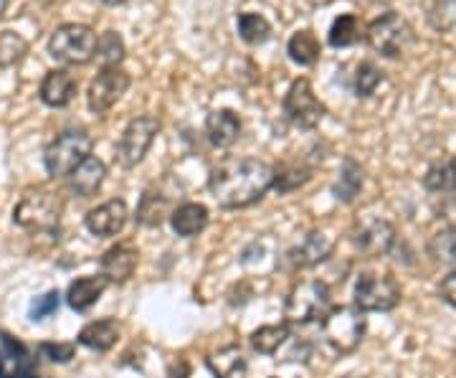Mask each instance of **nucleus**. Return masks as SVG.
I'll use <instances>...</instances> for the list:
<instances>
[{
	"mask_svg": "<svg viewBox=\"0 0 456 378\" xmlns=\"http://www.w3.org/2000/svg\"><path fill=\"white\" fill-rule=\"evenodd\" d=\"M104 5H122V3H127V0H102Z\"/></svg>",
	"mask_w": 456,
	"mask_h": 378,
	"instance_id": "obj_41",
	"label": "nucleus"
},
{
	"mask_svg": "<svg viewBox=\"0 0 456 378\" xmlns=\"http://www.w3.org/2000/svg\"><path fill=\"white\" fill-rule=\"evenodd\" d=\"M127 216H130L127 214V203L122 198H112V201L102 203L97 209H92L86 214V218H84V224H86V229L92 231L94 236L107 239V236H117L119 231L125 229Z\"/></svg>",
	"mask_w": 456,
	"mask_h": 378,
	"instance_id": "obj_14",
	"label": "nucleus"
},
{
	"mask_svg": "<svg viewBox=\"0 0 456 378\" xmlns=\"http://www.w3.org/2000/svg\"><path fill=\"white\" fill-rule=\"evenodd\" d=\"M365 315L358 308H330V313L322 317V338L335 353H353L365 338Z\"/></svg>",
	"mask_w": 456,
	"mask_h": 378,
	"instance_id": "obj_6",
	"label": "nucleus"
},
{
	"mask_svg": "<svg viewBox=\"0 0 456 378\" xmlns=\"http://www.w3.org/2000/svg\"><path fill=\"white\" fill-rule=\"evenodd\" d=\"M454 158H456V155H454Z\"/></svg>",
	"mask_w": 456,
	"mask_h": 378,
	"instance_id": "obj_42",
	"label": "nucleus"
},
{
	"mask_svg": "<svg viewBox=\"0 0 456 378\" xmlns=\"http://www.w3.org/2000/svg\"><path fill=\"white\" fill-rule=\"evenodd\" d=\"M127 89H130V74L119 66H104L94 77V82L89 84L86 104L94 115H104L122 99Z\"/></svg>",
	"mask_w": 456,
	"mask_h": 378,
	"instance_id": "obj_11",
	"label": "nucleus"
},
{
	"mask_svg": "<svg viewBox=\"0 0 456 378\" xmlns=\"http://www.w3.org/2000/svg\"><path fill=\"white\" fill-rule=\"evenodd\" d=\"M292 338L289 325H264V328L254 330L251 335V348L261 353V356H277L279 348L287 346V341Z\"/></svg>",
	"mask_w": 456,
	"mask_h": 378,
	"instance_id": "obj_25",
	"label": "nucleus"
},
{
	"mask_svg": "<svg viewBox=\"0 0 456 378\" xmlns=\"http://www.w3.org/2000/svg\"><path fill=\"white\" fill-rule=\"evenodd\" d=\"M272 181L274 168L259 158H226L211 170L208 191L221 209H246L264 198Z\"/></svg>",
	"mask_w": 456,
	"mask_h": 378,
	"instance_id": "obj_1",
	"label": "nucleus"
},
{
	"mask_svg": "<svg viewBox=\"0 0 456 378\" xmlns=\"http://www.w3.org/2000/svg\"><path fill=\"white\" fill-rule=\"evenodd\" d=\"M362 191V168L353 158H345L340 168V178L332 185V193L342 203H353Z\"/></svg>",
	"mask_w": 456,
	"mask_h": 378,
	"instance_id": "obj_24",
	"label": "nucleus"
},
{
	"mask_svg": "<svg viewBox=\"0 0 456 378\" xmlns=\"http://www.w3.org/2000/svg\"><path fill=\"white\" fill-rule=\"evenodd\" d=\"M353 244L358 249L360 254L365 257H380V254H388L395 247V229H393L391 221L386 218H370L365 224H358L353 234H350Z\"/></svg>",
	"mask_w": 456,
	"mask_h": 378,
	"instance_id": "obj_12",
	"label": "nucleus"
},
{
	"mask_svg": "<svg viewBox=\"0 0 456 378\" xmlns=\"http://www.w3.org/2000/svg\"><path fill=\"white\" fill-rule=\"evenodd\" d=\"M424 188L431 193H456V158L431 165L424 176Z\"/></svg>",
	"mask_w": 456,
	"mask_h": 378,
	"instance_id": "obj_27",
	"label": "nucleus"
},
{
	"mask_svg": "<svg viewBox=\"0 0 456 378\" xmlns=\"http://www.w3.org/2000/svg\"><path fill=\"white\" fill-rule=\"evenodd\" d=\"M0 378H36V358L20 341L0 335Z\"/></svg>",
	"mask_w": 456,
	"mask_h": 378,
	"instance_id": "obj_13",
	"label": "nucleus"
},
{
	"mask_svg": "<svg viewBox=\"0 0 456 378\" xmlns=\"http://www.w3.org/2000/svg\"><path fill=\"white\" fill-rule=\"evenodd\" d=\"M312 178V170L307 165H281L274 170V181L272 188H277L279 193H292L297 188H302Z\"/></svg>",
	"mask_w": 456,
	"mask_h": 378,
	"instance_id": "obj_30",
	"label": "nucleus"
},
{
	"mask_svg": "<svg viewBox=\"0 0 456 378\" xmlns=\"http://www.w3.org/2000/svg\"><path fill=\"white\" fill-rule=\"evenodd\" d=\"M439 295L444 297V302H449V305L456 310V269L454 272H449V275L441 280Z\"/></svg>",
	"mask_w": 456,
	"mask_h": 378,
	"instance_id": "obj_38",
	"label": "nucleus"
},
{
	"mask_svg": "<svg viewBox=\"0 0 456 378\" xmlns=\"http://www.w3.org/2000/svg\"><path fill=\"white\" fill-rule=\"evenodd\" d=\"M170 224L178 236H185V239L198 236L208 226V209L203 203H183L170 214Z\"/></svg>",
	"mask_w": 456,
	"mask_h": 378,
	"instance_id": "obj_21",
	"label": "nucleus"
},
{
	"mask_svg": "<svg viewBox=\"0 0 456 378\" xmlns=\"http://www.w3.org/2000/svg\"><path fill=\"white\" fill-rule=\"evenodd\" d=\"M49 53L66 66H84L97 56V33L84 23H64L49 38Z\"/></svg>",
	"mask_w": 456,
	"mask_h": 378,
	"instance_id": "obj_5",
	"label": "nucleus"
},
{
	"mask_svg": "<svg viewBox=\"0 0 456 378\" xmlns=\"http://www.w3.org/2000/svg\"><path fill=\"white\" fill-rule=\"evenodd\" d=\"M332 308V292L325 280H302L289 290L284 300V323L292 325H310L322 320Z\"/></svg>",
	"mask_w": 456,
	"mask_h": 378,
	"instance_id": "obj_2",
	"label": "nucleus"
},
{
	"mask_svg": "<svg viewBox=\"0 0 456 378\" xmlns=\"http://www.w3.org/2000/svg\"><path fill=\"white\" fill-rule=\"evenodd\" d=\"M287 51H289V59H292L294 64L299 66H312L320 62V53H322V49H320V41H317V36L312 31H299L294 33L292 38H289V46H287Z\"/></svg>",
	"mask_w": 456,
	"mask_h": 378,
	"instance_id": "obj_28",
	"label": "nucleus"
},
{
	"mask_svg": "<svg viewBox=\"0 0 456 378\" xmlns=\"http://www.w3.org/2000/svg\"><path fill=\"white\" fill-rule=\"evenodd\" d=\"M441 218L446 221V229H456V196L446 198L441 206Z\"/></svg>",
	"mask_w": 456,
	"mask_h": 378,
	"instance_id": "obj_39",
	"label": "nucleus"
},
{
	"mask_svg": "<svg viewBox=\"0 0 456 378\" xmlns=\"http://www.w3.org/2000/svg\"><path fill=\"white\" fill-rule=\"evenodd\" d=\"M325 104L317 99L312 84L307 79H294L289 92L284 94V115L299 130H314L322 117H325Z\"/></svg>",
	"mask_w": 456,
	"mask_h": 378,
	"instance_id": "obj_9",
	"label": "nucleus"
},
{
	"mask_svg": "<svg viewBox=\"0 0 456 378\" xmlns=\"http://www.w3.org/2000/svg\"><path fill=\"white\" fill-rule=\"evenodd\" d=\"M208 368L216 378H244L246 376V358L236 346H228L218 350L216 356L208 358Z\"/></svg>",
	"mask_w": 456,
	"mask_h": 378,
	"instance_id": "obj_26",
	"label": "nucleus"
},
{
	"mask_svg": "<svg viewBox=\"0 0 456 378\" xmlns=\"http://www.w3.org/2000/svg\"><path fill=\"white\" fill-rule=\"evenodd\" d=\"M110 282L104 280L102 275L99 277H79L69 284V292H66V302L71 310L77 313H86L92 305H97V300L104 295Z\"/></svg>",
	"mask_w": 456,
	"mask_h": 378,
	"instance_id": "obj_20",
	"label": "nucleus"
},
{
	"mask_svg": "<svg viewBox=\"0 0 456 378\" xmlns=\"http://www.w3.org/2000/svg\"><path fill=\"white\" fill-rule=\"evenodd\" d=\"M383 79H386L383 69H378L373 62H362L355 71V94L358 97H373L375 89L383 84Z\"/></svg>",
	"mask_w": 456,
	"mask_h": 378,
	"instance_id": "obj_34",
	"label": "nucleus"
},
{
	"mask_svg": "<svg viewBox=\"0 0 456 378\" xmlns=\"http://www.w3.org/2000/svg\"><path fill=\"white\" fill-rule=\"evenodd\" d=\"M28 51V41L13 31L0 33V69H8V66L18 64Z\"/></svg>",
	"mask_w": 456,
	"mask_h": 378,
	"instance_id": "obj_33",
	"label": "nucleus"
},
{
	"mask_svg": "<svg viewBox=\"0 0 456 378\" xmlns=\"http://www.w3.org/2000/svg\"><path fill=\"white\" fill-rule=\"evenodd\" d=\"M59 292L56 290H51V292H46V295L36 297L31 302V320H46V317H51V315L59 310Z\"/></svg>",
	"mask_w": 456,
	"mask_h": 378,
	"instance_id": "obj_36",
	"label": "nucleus"
},
{
	"mask_svg": "<svg viewBox=\"0 0 456 378\" xmlns=\"http://www.w3.org/2000/svg\"><path fill=\"white\" fill-rule=\"evenodd\" d=\"M362 38H365V26L355 13H345V16L335 18V23L330 29V46L345 49V46H355Z\"/></svg>",
	"mask_w": 456,
	"mask_h": 378,
	"instance_id": "obj_23",
	"label": "nucleus"
},
{
	"mask_svg": "<svg viewBox=\"0 0 456 378\" xmlns=\"http://www.w3.org/2000/svg\"><path fill=\"white\" fill-rule=\"evenodd\" d=\"M401 302V284L393 275L362 272L355 282V308L360 313H391Z\"/></svg>",
	"mask_w": 456,
	"mask_h": 378,
	"instance_id": "obj_8",
	"label": "nucleus"
},
{
	"mask_svg": "<svg viewBox=\"0 0 456 378\" xmlns=\"http://www.w3.org/2000/svg\"><path fill=\"white\" fill-rule=\"evenodd\" d=\"M119 338V325L112 317H104V320H94L89 325H84L82 333H79V346L89 348V350H97V353H104L117 343Z\"/></svg>",
	"mask_w": 456,
	"mask_h": 378,
	"instance_id": "obj_22",
	"label": "nucleus"
},
{
	"mask_svg": "<svg viewBox=\"0 0 456 378\" xmlns=\"http://www.w3.org/2000/svg\"><path fill=\"white\" fill-rule=\"evenodd\" d=\"M365 41L383 59H398L411 46L413 29L408 26L406 18L388 11L365 26Z\"/></svg>",
	"mask_w": 456,
	"mask_h": 378,
	"instance_id": "obj_7",
	"label": "nucleus"
},
{
	"mask_svg": "<svg viewBox=\"0 0 456 378\" xmlns=\"http://www.w3.org/2000/svg\"><path fill=\"white\" fill-rule=\"evenodd\" d=\"M137 259H140V251L130 244H117V247L107 249L99 269H102V277L107 282H127L137 269Z\"/></svg>",
	"mask_w": 456,
	"mask_h": 378,
	"instance_id": "obj_16",
	"label": "nucleus"
},
{
	"mask_svg": "<svg viewBox=\"0 0 456 378\" xmlns=\"http://www.w3.org/2000/svg\"><path fill=\"white\" fill-rule=\"evenodd\" d=\"M332 247H335L332 236H327L322 231H312V234H307V239H305L299 247H294L292 251H289V262H292L297 269L317 267V264L325 262L327 257L332 254Z\"/></svg>",
	"mask_w": 456,
	"mask_h": 378,
	"instance_id": "obj_17",
	"label": "nucleus"
},
{
	"mask_svg": "<svg viewBox=\"0 0 456 378\" xmlns=\"http://www.w3.org/2000/svg\"><path fill=\"white\" fill-rule=\"evenodd\" d=\"M428 254L434 262L456 269V229H444L428 239Z\"/></svg>",
	"mask_w": 456,
	"mask_h": 378,
	"instance_id": "obj_31",
	"label": "nucleus"
},
{
	"mask_svg": "<svg viewBox=\"0 0 456 378\" xmlns=\"http://www.w3.org/2000/svg\"><path fill=\"white\" fill-rule=\"evenodd\" d=\"M158 132H160V122L152 115L134 117L122 132L119 143H117V160H119V165L122 168H134V165L142 163Z\"/></svg>",
	"mask_w": 456,
	"mask_h": 378,
	"instance_id": "obj_10",
	"label": "nucleus"
},
{
	"mask_svg": "<svg viewBox=\"0 0 456 378\" xmlns=\"http://www.w3.org/2000/svg\"><path fill=\"white\" fill-rule=\"evenodd\" d=\"M8 3H11V0H0V18H3V13L8 11Z\"/></svg>",
	"mask_w": 456,
	"mask_h": 378,
	"instance_id": "obj_40",
	"label": "nucleus"
},
{
	"mask_svg": "<svg viewBox=\"0 0 456 378\" xmlns=\"http://www.w3.org/2000/svg\"><path fill=\"white\" fill-rule=\"evenodd\" d=\"M239 36L248 46H259L272 38V23L259 13H241L239 16Z\"/></svg>",
	"mask_w": 456,
	"mask_h": 378,
	"instance_id": "obj_29",
	"label": "nucleus"
},
{
	"mask_svg": "<svg viewBox=\"0 0 456 378\" xmlns=\"http://www.w3.org/2000/svg\"><path fill=\"white\" fill-rule=\"evenodd\" d=\"M79 92V82L77 77L69 71V69H53L44 77L41 82V89H38V97L46 107H53V110H61V107H69L74 97Z\"/></svg>",
	"mask_w": 456,
	"mask_h": 378,
	"instance_id": "obj_15",
	"label": "nucleus"
},
{
	"mask_svg": "<svg viewBox=\"0 0 456 378\" xmlns=\"http://www.w3.org/2000/svg\"><path fill=\"white\" fill-rule=\"evenodd\" d=\"M97 59L104 66H119L125 59V41L117 31L102 33V38H97Z\"/></svg>",
	"mask_w": 456,
	"mask_h": 378,
	"instance_id": "obj_32",
	"label": "nucleus"
},
{
	"mask_svg": "<svg viewBox=\"0 0 456 378\" xmlns=\"http://www.w3.org/2000/svg\"><path fill=\"white\" fill-rule=\"evenodd\" d=\"M92 135L86 130H64L56 135L44 152V163L51 178H69L92 155Z\"/></svg>",
	"mask_w": 456,
	"mask_h": 378,
	"instance_id": "obj_4",
	"label": "nucleus"
},
{
	"mask_svg": "<svg viewBox=\"0 0 456 378\" xmlns=\"http://www.w3.org/2000/svg\"><path fill=\"white\" fill-rule=\"evenodd\" d=\"M64 214V201L49 188H31L13 209V221L20 229L53 231Z\"/></svg>",
	"mask_w": 456,
	"mask_h": 378,
	"instance_id": "obj_3",
	"label": "nucleus"
},
{
	"mask_svg": "<svg viewBox=\"0 0 456 378\" xmlns=\"http://www.w3.org/2000/svg\"><path fill=\"white\" fill-rule=\"evenodd\" d=\"M206 135L213 148H231L241 135V119L231 110H216L206 119Z\"/></svg>",
	"mask_w": 456,
	"mask_h": 378,
	"instance_id": "obj_18",
	"label": "nucleus"
},
{
	"mask_svg": "<svg viewBox=\"0 0 456 378\" xmlns=\"http://www.w3.org/2000/svg\"><path fill=\"white\" fill-rule=\"evenodd\" d=\"M38 350H41V356L49 358V361L69 363L74 358V350H77V348H74V343H41Z\"/></svg>",
	"mask_w": 456,
	"mask_h": 378,
	"instance_id": "obj_37",
	"label": "nucleus"
},
{
	"mask_svg": "<svg viewBox=\"0 0 456 378\" xmlns=\"http://www.w3.org/2000/svg\"><path fill=\"white\" fill-rule=\"evenodd\" d=\"M165 214H167V203H165L163 198L158 196V193H145L134 218H137L142 226H160Z\"/></svg>",
	"mask_w": 456,
	"mask_h": 378,
	"instance_id": "obj_35",
	"label": "nucleus"
},
{
	"mask_svg": "<svg viewBox=\"0 0 456 378\" xmlns=\"http://www.w3.org/2000/svg\"><path fill=\"white\" fill-rule=\"evenodd\" d=\"M107 176V165L102 163L99 158H86L71 176H69V191L79 198H92L102 188Z\"/></svg>",
	"mask_w": 456,
	"mask_h": 378,
	"instance_id": "obj_19",
	"label": "nucleus"
}]
</instances>
